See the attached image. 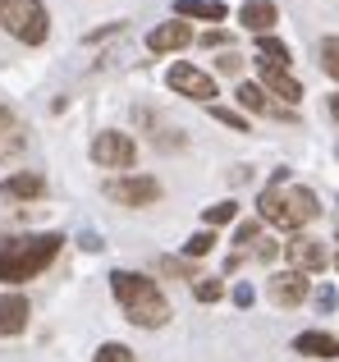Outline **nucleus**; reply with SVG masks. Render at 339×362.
Masks as SVG:
<instances>
[{
	"mask_svg": "<svg viewBox=\"0 0 339 362\" xmlns=\"http://www.w3.org/2000/svg\"><path fill=\"white\" fill-rule=\"evenodd\" d=\"M316 193L303 184H289V170H275L266 188L257 197V221L261 225H275V230H289V234H303L307 221H316Z\"/></svg>",
	"mask_w": 339,
	"mask_h": 362,
	"instance_id": "obj_1",
	"label": "nucleus"
},
{
	"mask_svg": "<svg viewBox=\"0 0 339 362\" xmlns=\"http://www.w3.org/2000/svg\"><path fill=\"white\" fill-rule=\"evenodd\" d=\"M64 234H5L0 239V280L28 284L60 257Z\"/></svg>",
	"mask_w": 339,
	"mask_h": 362,
	"instance_id": "obj_2",
	"label": "nucleus"
},
{
	"mask_svg": "<svg viewBox=\"0 0 339 362\" xmlns=\"http://www.w3.org/2000/svg\"><path fill=\"white\" fill-rule=\"evenodd\" d=\"M110 293H115V303L124 308V317L133 321V326L161 330L165 321H170V303H165V293L156 289L152 275H143V271H115V275H110Z\"/></svg>",
	"mask_w": 339,
	"mask_h": 362,
	"instance_id": "obj_3",
	"label": "nucleus"
},
{
	"mask_svg": "<svg viewBox=\"0 0 339 362\" xmlns=\"http://www.w3.org/2000/svg\"><path fill=\"white\" fill-rule=\"evenodd\" d=\"M0 28L23 46H42L51 37V14L42 0H0Z\"/></svg>",
	"mask_w": 339,
	"mask_h": 362,
	"instance_id": "obj_4",
	"label": "nucleus"
},
{
	"mask_svg": "<svg viewBox=\"0 0 339 362\" xmlns=\"http://www.w3.org/2000/svg\"><path fill=\"white\" fill-rule=\"evenodd\" d=\"M88 151H92V160H97L101 170H129V165L138 160V142L129 138V133H119V129L97 133Z\"/></svg>",
	"mask_w": 339,
	"mask_h": 362,
	"instance_id": "obj_5",
	"label": "nucleus"
},
{
	"mask_svg": "<svg viewBox=\"0 0 339 362\" xmlns=\"http://www.w3.org/2000/svg\"><path fill=\"white\" fill-rule=\"evenodd\" d=\"M106 197L138 211V206L161 202V184H156L152 175H119V179H106Z\"/></svg>",
	"mask_w": 339,
	"mask_h": 362,
	"instance_id": "obj_6",
	"label": "nucleus"
},
{
	"mask_svg": "<svg viewBox=\"0 0 339 362\" xmlns=\"http://www.w3.org/2000/svg\"><path fill=\"white\" fill-rule=\"evenodd\" d=\"M165 83H170V92H179V97H193V101H206V106H211V97H215V78H211L206 69H197V64H188V60L170 64Z\"/></svg>",
	"mask_w": 339,
	"mask_h": 362,
	"instance_id": "obj_7",
	"label": "nucleus"
},
{
	"mask_svg": "<svg viewBox=\"0 0 339 362\" xmlns=\"http://www.w3.org/2000/svg\"><path fill=\"white\" fill-rule=\"evenodd\" d=\"M307 293H312V280L298 271H275L266 280V298L275 303V308H303Z\"/></svg>",
	"mask_w": 339,
	"mask_h": 362,
	"instance_id": "obj_8",
	"label": "nucleus"
},
{
	"mask_svg": "<svg viewBox=\"0 0 339 362\" xmlns=\"http://www.w3.org/2000/svg\"><path fill=\"white\" fill-rule=\"evenodd\" d=\"M257 88L266 92V97H275L285 110L303 101V83H298L289 69H270V64H257Z\"/></svg>",
	"mask_w": 339,
	"mask_h": 362,
	"instance_id": "obj_9",
	"label": "nucleus"
},
{
	"mask_svg": "<svg viewBox=\"0 0 339 362\" xmlns=\"http://www.w3.org/2000/svg\"><path fill=\"white\" fill-rule=\"evenodd\" d=\"M285 257H289V266H294L298 275H316L331 257H326V243L321 239H312V234H294V239L285 243Z\"/></svg>",
	"mask_w": 339,
	"mask_h": 362,
	"instance_id": "obj_10",
	"label": "nucleus"
},
{
	"mask_svg": "<svg viewBox=\"0 0 339 362\" xmlns=\"http://www.w3.org/2000/svg\"><path fill=\"white\" fill-rule=\"evenodd\" d=\"M184 46H193V28H188L184 18H170V23H156L152 33H147V51H156V55L184 51Z\"/></svg>",
	"mask_w": 339,
	"mask_h": 362,
	"instance_id": "obj_11",
	"label": "nucleus"
},
{
	"mask_svg": "<svg viewBox=\"0 0 339 362\" xmlns=\"http://www.w3.org/2000/svg\"><path fill=\"white\" fill-rule=\"evenodd\" d=\"M23 147H28L23 119H18L9 106H0V165H9L14 156H23Z\"/></svg>",
	"mask_w": 339,
	"mask_h": 362,
	"instance_id": "obj_12",
	"label": "nucleus"
},
{
	"mask_svg": "<svg viewBox=\"0 0 339 362\" xmlns=\"http://www.w3.org/2000/svg\"><path fill=\"white\" fill-rule=\"evenodd\" d=\"M280 23V9L275 0H243L239 9V28H248L252 37H270V28Z\"/></svg>",
	"mask_w": 339,
	"mask_h": 362,
	"instance_id": "obj_13",
	"label": "nucleus"
},
{
	"mask_svg": "<svg viewBox=\"0 0 339 362\" xmlns=\"http://www.w3.org/2000/svg\"><path fill=\"white\" fill-rule=\"evenodd\" d=\"M28 317H32V308H28L23 293H0V339L23 335V330H28Z\"/></svg>",
	"mask_w": 339,
	"mask_h": 362,
	"instance_id": "obj_14",
	"label": "nucleus"
},
{
	"mask_svg": "<svg viewBox=\"0 0 339 362\" xmlns=\"http://www.w3.org/2000/svg\"><path fill=\"white\" fill-rule=\"evenodd\" d=\"M234 97H239V106L248 110V115H266V119H289V110L280 106V101H270L266 92L257 88V83H239V92H234Z\"/></svg>",
	"mask_w": 339,
	"mask_h": 362,
	"instance_id": "obj_15",
	"label": "nucleus"
},
{
	"mask_svg": "<svg viewBox=\"0 0 339 362\" xmlns=\"http://www.w3.org/2000/svg\"><path fill=\"white\" fill-rule=\"evenodd\" d=\"M294 354L331 362V358H339V339L331 335V330H303V335H294Z\"/></svg>",
	"mask_w": 339,
	"mask_h": 362,
	"instance_id": "obj_16",
	"label": "nucleus"
},
{
	"mask_svg": "<svg viewBox=\"0 0 339 362\" xmlns=\"http://www.w3.org/2000/svg\"><path fill=\"white\" fill-rule=\"evenodd\" d=\"M0 193H5V197H18V202H32V197L46 193V179L37 175V170H18V175L0 179Z\"/></svg>",
	"mask_w": 339,
	"mask_h": 362,
	"instance_id": "obj_17",
	"label": "nucleus"
},
{
	"mask_svg": "<svg viewBox=\"0 0 339 362\" xmlns=\"http://www.w3.org/2000/svg\"><path fill=\"white\" fill-rule=\"evenodd\" d=\"M230 9L220 0H174V18H202V23H220Z\"/></svg>",
	"mask_w": 339,
	"mask_h": 362,
	"instance_id": "obj_18",
	"label": "nucleus"
},
{
	"mask_svg": "<svg viewBox=\"0 0 339 362\" xmlns=\"http://www.w3.org/2000/svg\"><path fill=\"white\" fill-rule=\"evenodd\" d=\"M257 64H270V69H289L294 64V55H289L285 42H275V37H257Z\"/></svg>",
	"mask_w": 339,
	"mask_h": 362,
	"instance_id": "obj_19",
	"label": "nucleus"
},
{
	"mask_svg": "<svg viewBox=\"0 0 339 362\" xmlns=\"http://www.w3.org/2000/svg\"><path fill=\"white\" fill-rule=\"evenodd\" d=\"M156 271L170 275V280H188V284H197V266L188 262V257H161V262H156Z\"/></svg>",
	"mask_w": 339,
	"mask_h": 362,
	"instance_id": "obj_20",
	"label": "nucleus"
},
{
	"mask_svg": "<svg viewBox=\"0 0 339 362\" xmlns=\"http://www.w3.org/2000/svg\"><path fill=\"white\" fill-rule=\"evenodd\" d=\"M316 55H321V69H326V74H331V78L339 83V37H321Z\"/></svg>",
	"mask_w": 339,
	"mask_h": 362,
	"instance_id": "obj_21",
	"label": "nucleus"
},
{
	"mask_svg": "<svg viewBox=\"0 0 339 362\" xmlns=\"http://www.w3.org/2000/svg\"><path fill=\"white\" fill-rule=\"evenodd\" d=\"M193 293H197V303H220V298H225V284L211 280V275H197Z\"/></svg>",
	"mask_w": 339,
	"mask_h": 362,
	"instance_id": "obj_22",
	"label": "nucleus"
},
{
	"mask_svg": "<svg viewBox=\"0 0 339 362\" xmlns=\"http://www.w3.org/2000/svg\"><path fill=\"white\" fill-rule=\"evenodd\" d=\"M211 119L225 124V129H234V133H248V115H239V110H230V106H211Z\"/></svg>",
	"mask_w": 339,
	"mask_h": 362,
	"instance_id": "obj_23",
	"label": "nucleus"
},
{
	"mask_svg": "<svg viewBox=\"0 0 339 362\" xmlns=\"http://www.w3.org/2000/svg\"><path fill=\"white\" fill-rule=\"evenodd\" d=\"M211 247H215V234H211V230H202V234H193V239L184 243V257H188V262H197V257H206Z\"/></svg>",
	"mask_w": 339,
	"mask_h": 362,
	"instance_id": "obj_24",
	"label": "nucleus"
},
{
	"mask_svg": "<svg viewBox=\"0 0 339 362\" xmlns=\"http://www.w3.org/2000/svg\"><path fill=\"white\" fill-rule=\"evenodd\" d=\"M92 362H138V358H133V349H129V344H115V339H110V344L97 349V358H92Z\"/></svg>",
	"mask_w": 339,
	"mask_h": 362,
	"instance_id": "obj_25",
	"label": "nucleus"
},
{
	"mask_svg": "<svg viewBox=\"0 0 339 362\" xmlns=\"http://www.w3.org/2000/svg\"><path fill=\"white\" fill-rule=\"evenodd\" d=\"M234 216H239V202H215V206H206V225H230Z\"/></svg>",
	"mask_w": 339,
	"mask_h": 362,
	"instance_id": "obj_26",
	"label": "nucleus"
},
{
	"mask_svg": "<svg viewBox=\"0 0 339 362\" xmlns=\"http://www.w3.org/2000/svg\"><path fill=\"white\" fill-rule=\"evenodd\" d=\"M215 69H220V74H230V78H234V74H239V69H243V60H239V51H234V46H230V51H220V55H215Z\"/></svg>",
	"mask_w": 339,
	"mask_h": 362,
	"instance_id": "obj_27",
	"label": "nucleus"
},
{
	"mask_svg": "<svg viewBox=\"0 0 339 362\" xmlns=\"http://www.w3.org/2000/svg\"><path fill=\"white\" fill-rule=\"evenodd\" d=\"M257 239H261V221L239 225V234H234V243H257Z\"/></svg>",
	"mask_w": 339,
	"mask_h": 362,
	"instance_id": "obj_28",
	"label": "nucleus"
},
{
	"mask_svg": "<svg viewBox=\"0 0 339 362\" xmlns=\"http://www.w3.org/2000/svg\"><path fill=\"white\" fill-rule=\"evenodd\" d=\"M234 303H239V308H248V303H252V289H248V284H239V289H234Z\"/></svg>",
	"mask_w": 339,
	"mask_h": 362,
	"instance_id": "obj_29",
	"label": "nucleus"
},
{
	"mask_svg": "<svg viewBox=\"0 0 339 362\" xmlns=\"http://www.w3.org/2000/svg\"><path fill=\"white\" fill-rule=\"evenodd\" d=\"M326 110H331V119H339V92H335L331 101H326Z\"/></svg>",
	"mask_w": 339,
	"mask_h": 362,
	"instance_id": "obj_30",
	"label": "nucleus"
},
{
	"mask_svg": "<svg viewBox=\"0 0 339 362\" xmlns=\"http://www.w3.org/2000/svg\"><path fill=\"white\" fill-rule=\"evenodd\" d=\"M335 271H339V252H335Z\"/></svg>",
	"mask_w": 339,
	"mask_h": 362,
	"instance_id": "obj_31",
	"label": "nucleus"
}]
</instances>
